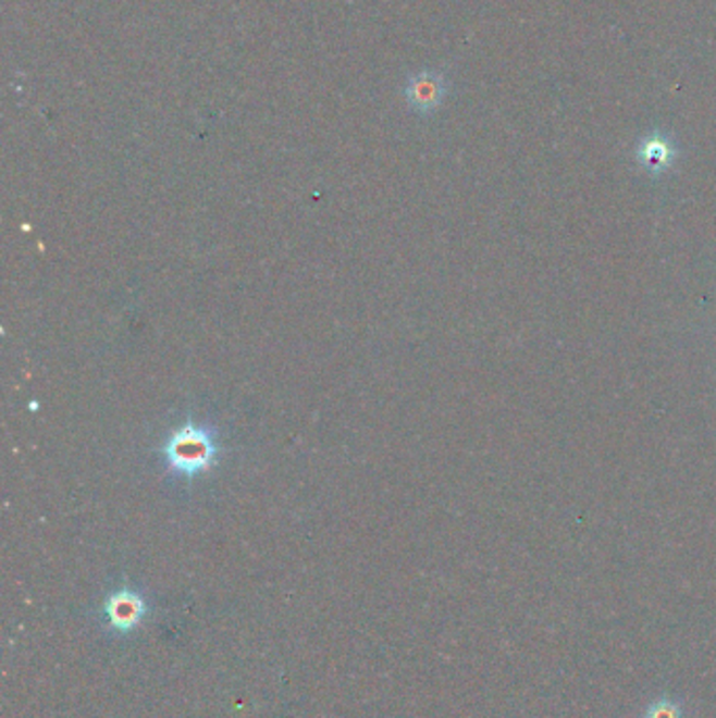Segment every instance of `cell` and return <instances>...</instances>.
Here are the masks:
<instances>
[{
  "label": "cell",
  "mask_w": 716,
  "mask_h": 718,
  "mask_svg": "<svg viewBox=\"0 0 716 718\" xmlns=\"http://www.w3.org/2000/svg\"><path fill=\"white\" fill-rule=\"evenodd\" d=\"M162 454L173 473L194 479L212 469V465L217 462L219 448L209 429L187 420L169 437Z\"/></svg>",
  "instance_id": "obj_1"
},
{
  "label": "cell",
  "mask_w": 716,
  "mask_h": 718,
  "mask_svg": "<svg viewBox=\"0 0 716 718\" xmlns=\"http://www.w3.org/2000/svg\"><path fill=\"white\" fill-rule=\"evenodd\" d=\"M103 614L108 618L110 629L120 634H131L148 616V603L137 591L122 589L106 598Z\"/></svg>",
  "instance_id": "obj_2"
},
{
  "label": "cell",
  "mask_w": 716,
  "mask_h": 718,
  "mask_svg": "<svg viewBox=\"0 0 716 718\" xmlns=\"http://www.w3.org/2000/svg\"><path fill=\"white\" fill-rule=\"evenodd\" d=\"M634 158L645 173H650L652 177H659L672 169V164L679 158V150L668 135L652 133L639 141Z\"/></svg>",
  "instance_id": "obj_3"
},
{
  "label": "cell",
  "mask_w": 716,
  "mask_h": 718,
  "mask_svg": "<svg viewBox=\"0 0 716 718\" xmlns=\"http://www.w3.org/2000/svg\"><path fill=\"white\" fill-rule=\"evenodd\" d=\"M446 78L437 72H420L415 78H410V83L406 85V99L408 103L417 110V112H433L442 106L444 97H446Z\"/></svg>",
  "instance_id": "obj_4"
},
{
  "label": "cell",
  "mask_w": 716,
  "mask_h": 718,
  "mask_svg": "<svg viewBox=\"0 0 716 718\" xmlns=\"http://www.w3.org/2000/svg\"><path fill=\"white\" fill-rule=\"evenodd\" d=\"M645 718H681V708L677 704L664 700V702L652 704Z\"/></svg>",
  "instance_id": "obj_5"
}]
</instances>
